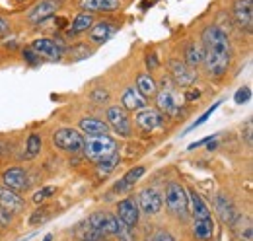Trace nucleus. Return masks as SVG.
<instances>
[{"label":"nucleus","mask_w":253,"mask_h":241,"mask_svg":"<svg viewBox=\"0 0 253 241\" xmlns=\"http://www.w3.org/2000/svg\"><path fill=\"white\" fill-rule=\"evenodd\" d=\"M189 202L193 206V234L199 241H209L214 234L212 214L195 191L189 193Z\"/></svg>","instance_id":"obj_1"},{"label":"nucleus","mask_w":253,"mask_h":241,"mask_svg":"<svg viewBox=\"0 0 253 241\" xmlns=\"http://www.w3.org/2000/svg\"><path fill=\"white\" fill-rule=\"evenodd\" d=\"M82 148H84V156L97 163L117 152V142L109 134H95V136H88L84 140Z\"/></svg>","instance_id":"obj_2"},{"label":"nucleus","mask_w":253,"mask_h":241,"mask_svg":"<svg viewBox=\"0 0 253 241\" xmlns=\"http://www.w3.org/2000/svg\"><path fill=\"white\" fill-rule=\"evenodd\" d=\"M203 43L207 53H214V55H222V57H230L232 49H230V39L226 35V31H222L216 26H209L203 31Z\"/></svg>","instance_id":"obj_3"},{"label":"nucleus","mask_w":253,"mask_h":241,"mask_svg":"<svg viewBox=\"0 0 253 241\" xmlns=\"http://www.w3.org/2000/svg\"><path fill=\"white\" fill-rule=\"evenodd\" d=\"M166 206L177 218H187V212H189V195H187V191L181 185L171 183L168 187V191H166Z\"/></svg>","instance_id":"obj_4"},{"label":"nucleus","mask_w":253,"mask_h":241,"mask_svg":"<svg viewBox=\"0 0 253 241\" xmlns=\"http://www.w3.org/2000/svg\"><path fill=\"white\" fill-rule=\"evenodd\" d=\"M53 144L61 150L78 152L84 146V136L78 130H72V128H59L53 134Z\"/></svg>","instance_id":"obj_5"},{"label":"nucleus","mask_w":253,"mask_h":241,"mask_svg":"<svg viewBox=\"0 0 253 241\" xmlns=\"http://www.w3.org/2000/svg\"><path fill=\"white\" fill-rule=\"evenodd\" d=\"M32 49L37 53V57L43 60H51V62H59L63 59V53L64 49L53 39L49 37H41V39H35L32 43Z\"/></svg>","instance_id":"obj_6"},{"label":"nucleus","mask_w":253,"mask_h":241,"mask_svg":"<svg viewBox=\"0 0 253 241\" xmlns=\"http://www.w3.org/2000/svg\"><path fill=\"white\" fill-rule=\"evenodd\" d=\"M107 122L119 136H130V132H132L130 119L126 115V109H123V107H109L107 109Z\"/></svg>","instance_id":"obj_7"},{"label":"nucleus","mask_w":253,"mask_h":241,"mask_svg":"<svg viewBox=\"0 0 253 241\" xmlns=\"http://www.w3.org/2000/svg\"><path fill=\"white\" fill-rule=\"evenodd\" d=\"M88 222L92 224V228H94L99 236H115L117 234L119 220L115 216L107 214V212H95V214L90 216Z\"/></svg>","instance_id":"obj_8"},{"label":"nucleus","mask_w":253,"mask_h":241,"mask_svg":"<svg viewBox=\"0 0 253 241\" xmlns=\"http://www.w3.org/2000/svg\"><path fill=\"white\" fill-rule=\"evenodd\" d=\"M162 204H164V199L156 189H144L136 199V206L144 214H158L162 210Z\"/></svg>","instance_id":"obj_9"},{"label":"nucleus","mask_w":253,"mask_h":241,"mask_svg":"<svg viewBox=\"0 0 253 241\" xmlns=\"http://www.w3.org/2000/svg\"><path fill=\"white\" fill-rule=\"evenodd\" d=\"M59 0H41L39 4H35L30 14H28V22L30 24H43L45 20L53 18L55 12L59 10Z\"/></svg>","instance_id":"obj_10"},{"label":"nucleus","mask_w":253,"mask_h":241,"mask_svg":"<svg viewBox=\"0 0 253 241\" xmlns=\"http://www.w3.org/2000/svg\"><path fill=\"white\" fill-rule=\"evenodd\" d=\"M136 124H138V128H142L144 132H154L156 128H162V124H164V117H162V113L160 111H154V109H140V111H136Z\"/></svg>","instance_id":"obj_11"},{"label":"nucleus","mask_w":253,"mask_h":241,"mask_svg":"<svg viewBox=\"0 0 253 241\" xmlns=\"http://www.w3.org/2000/svg\"><path fill=\"white\" fill-rule=\"evenodd\" d=\"M234 20L240 26V30L252 31L253 26V2L252 0H238L234 6Z\"/></svg>","instance_id":"obj_12"},{"label":"nucleus","mask_w":253,"mask_h":241,"mask_svg":"<svg viewBox=\"0 0 253 241\" xmlns=\"http://www.w3.org/2000/svg\"><path fill=\"white\" fill-rule=\"evenodd\" d=\"M169 70H171V78L175 80L177 86L187 88L191 84H195V80H197L195 70L191 66H187L185 62H181V60H171L169 62Z\"/></svg>","instance_id":"obj_13"},{"label":"nucleus","mask_w":253,"mask_h":241,"mask_svg":"<svg viewBox=\"0 0 253 241\" xmlns=\"http://www.w3.org/2000/svg\"><path fill=\"white\" fill-rule=\"evenodd\" d=\"M117 220L128 228H134L138 224V206L132 199H125L117 204Z\"/></svg>","instance_id":"obj_14"},{"label":"nucleus","mask_w":253,"mask_h":241,"mask_svg":"<svg viewBox=\"0 0 253 241\" xmlns=\"http://www.w3.org/2000/svg\"><path fill=\"white\" fill-rule=\"evenodd\" d=\"M203 62H205V68H207V72L211 76L220 78L228 70V66H230V57H222V55H214V53H207L205 51Z\"/></svg>","instance_id":"obj_15"},{"label":"nucleus","mask_w":253,"mask_h":241,"mask_svg":"<svg viewBox=\"0 0 253 241\" xmlns=\"http://www.w3.org/2000/svg\"><path fill=\"white\" fill-rule=\"evenodd\" d=\"M156 105H158L160 113H166L169 117L177 115V111H179L175 93L171 88H164L162 91H156Z\"/></svg>","instance_id":"obj_16"},{"label":"nucleus","mask_w":253,"mask_h":241,"mask_svg":"<svg viewBox=\"0 0 253 241\" xmlns=\"http://www.w3.org/2000/svg\"><path fill=\"white\" fill-rule=\"evenodd\" d=\"M2 179H4V185L8 189H12L16 193L28 189V185H30L28 175H26V171L22 167H10V169H6L4 175H2Z\"/></svg>","instance_id":"obj_17"},{"label":"nucleus","mask_w":253,"mask_h":241,"mask_svg":"<svg viewBox=\"0 0 253 241\" xmlns=\"http://www.w3.org/2000/svg\"><path fill=\"white\" fill-rule=\"evenodd\" d=\"M0 206L10 212H18L24 208V199L6 185H0Z\"/></svg>","instance_id":"obj_18"},{"label":"nucleus","mask_w":253,"mask_h":241,"mask_svg":"<svg viewBox=\"0 0 253 241\" xmlns=\"http://www.w3.org/2000/svg\"><path fill=\"white\" fill-rule=\"evenodd\" d=\"M90 39L97 43V45H103L105 41H109L115 33H117V26L109 24V22H99V24H94L90 28Z\"/></svg>","instance_id":"obj_19"},{"label":"nucleus","mask_w":253,"mask_h":241,"mask_svg":"<svg viewBox=\"0 0 253 241\" xmlns=\"http://www.w3.org/2000/svg\"><path fill=\"white\" fill-rule=\"evenodd\" d=\"M121 0H80L84 12H115L119 10Z\"/></svg>","instance_id":"obj_20"},{"label":"nucleus","mask_w":253,"mask_h":241,"mask_svg":"<svg viewBox=\"0 0 253 241\" xmlns=\"http://www.w3.org/2000/svg\"><path fill=\"white\" fill-rule=\"evenodd\" d=\"M121 103H123V109H128V111H140L146 107V97H142L138 90L134 88H128L125 90L123 97H121Z\"/></svg>","instance_id":"obj_21"},{"label":"nucleus","mask_w":253,"mask_h":241,"mask_svg":"<svg viewBox=\"0 0 253 241\" xmlns=\"http://www.w3.org/2000/svg\"><path fill=\"white\" fill-rule=\"evenodd\" d=\"M80 130L88 136H95V134H107L109 130V124H105L103 120L95 119V117H84V119L78 122Z\"/></svg>","instance_id":"obj_22"},{"label":"nucleus","mask_w":253,"mask_h":241,"mask_svg":"<svg viewBox=\"0 0 253 241\" xmlns=\"http://www.w3.org/2000/svg\"><path fill=\"white\" fill-rule=\"evenodd\" d=\"M144 171H146L144 167H134V169L126 171L125 175L115 183V193H125V191H128L130 187H134V185L138 183V179L144 175Z\"/></svg>","instance_id":"obj_23"},{"label":"nucleus","mask_w":253,"mask_h":241,"mask_svg":"<svg viewBox=\"0 0 253 241\" xmlns=\"http://www.w3.org/2000/svg\"><path fill=\"white\" fill-rule=\"evenodd\" d=\"M214 206H216V212H218V216H220L224 222H230V224L236 222V210H234L232 202H230L224 195H216V199H214Z\"/></svg>","instance_id":"obj_24"},{"label":"nucleus","mask_w":253,"mask_h":241,"mask_svg":"<svg viewBox=\"0 0 253 241\" xmlns=\"http://www.w3.org/2000/svg\"><path fill=\"white\" fill-rule=\"evenodd\" d=\"M136 90H138V93L142 97L148 99V97H154L156 95L158 86H156V82H154V78L150 74H138V78H136Z\"/></svg>","instance_id":"obj_25"},{"label":"nucleus","mask_w":253,"mask_h":241,"mask_svg":"<svg viewBox=\"0 0 253 241\" xmlns=\"http://www.w3.org/2000/svg\"><path fill=\"white\" fill-rule=\"evenodd\" d=\"M92 26H94V16H92V12H84V10H82V12L74 18V22H72V26H70V35L88 31Z\"/></svg>","instance_id":"obj_26"},{"label":"nucleus","mask_w":253,"mask_h":241,"mask_svg":"<svg viewBox=\"0 0 253 241\" xmlns=\"http://www.w3.org/2000/svg\"><path fill=\"white\" fill-rule=\"evenodd\" d=\"M74 236H76L78 241H99V238H101L94 228H92V224H90L88 220L80 222V224L74 228Z\"/></svg>","instance_id":"obj_27"},{"label":"nucleus","mask_w":253,"mask_h":241,"mask_svg":"<svg viewBox=\"0 0 253 241\" xmlns=\"http://www.w3.org/2000/svg\"><path fill=\"white\" fill-rule=\"evenodd\" d=\"M119 161H121L119 154H117V152H115V154H111L109 158H105V160L97 161V173H99L101 177H107V175H111V173L115 171V167L119 165Z\"/></svg>","instance_id":"obj_28"},{"label":"nucleus","mask_w":253,"mask_h":241,"mask_svg":"<svg viewBox=\"0 0 253 241\" xmlns=\"http://www.w3.org/2000/svg\"><path fill=\"white\" fill-rule=\"evenodd\" d=\"M203 57H205V51L203 47H197V45H189L187 51H185V64L195 68L199 64H203Z\"/></svg>","instance_id":"obj_29"},{"label":"nucleus","mask_w":253,"mask_h":241,"mask_svg":"<svg viewBox=\"0 0 253 241\" xmlns=\"http://www.w3.org/2000/svg\"><path fill=\"white\" fill-rule=\"evenodd\" d=\"M41 152V136L39 134H30L28 144H26V154L28 158H35Z\"/></svg>","instance_id":"obj_30"},{"label":"nucleus","mask_w":253,"mask_h":241,"mask_svg":"<svg viewBox=\"0 0 253 241\" xmlns=\"http://www.w3.org/2000/svg\"><path fill=\"white\" fill-rule=\"evenodd\" d=\"M220 103H222V101H216V103H214L212 107H209V109H207V113H203V115H201V117H199V119L195 120V122L191 124V126H189V128H187V130H185V134H187V132H191L193 128H197V126H201V124H203L205 120L209 119V117H211V115H212V113H214V111H216V109L220 107Z\"/></svg>","instance_id":"obj_31"},{"label":"nucleus","mask_w":253,"mask_h":241,"mask_svg":"<svg viewBox=\"0 0 253 241\" xmlns=\"http://www.w3.org/2000/svg\"><path fill=\"white\" fill-rule=\"evenodd\" d=\"M53 193H55V187H45V189H41V191H37V193L33 195V202H35V204H41V202H45Z\"/></svg>","instance_id":"obj_32"},{"label":"nucleus","mask_w":253,"mask_h":241,"mask_svg":"<svg viewBox=\"0 0 253 241\" xmlns=\"http://www.w3.org/2000/svg\"><path fill=\"white\" fill-rule=\"evenodd\" d=\"M119 241H132V234H130V228L125 226L123 222H119V226H117V234H115Z\"/></svg>","instance_id":"obj_33"},{"label":"nucleus","mask_w":253,"mask_h":241,"mask_svg":"<svg viewBox=\"0 0 253 241\" xmlns=\"http://www.w3.org/2000/svg\"><path fill=\"white\" fill-rule=\"evenodd\" d=\"M250 97H252V91H250V88H242V90H238V93L234 95V101H236L238 105H242V103L250 101Z\"/></svg>","instance_id":"obj_34"},{"label":"nucleus","mask_w":253,"mask_h":241,"mask_svg":"<svg viewBox=\"0 0 253 241\" xmlns=\"http://www.w3.org/2000/svg\"><path fill=\"white\" fill-rule=\"evenodd\" d=\"M24 60H26V62H30V64H33V66L41 62V59L37 57V53L33 51L32 47H28V49H24Z\"/></svg>","instance_id":"obj_35"},{"label":"nucleus","mask_w":253,"mask_h":241,"mask_svg":"<svg viewBox=\"0 0 253 241\" xmlns=\"http://www.w3.org/2000/svg\"><path fill=\"white\" fill-rule=\"evenodd\" d=\"M146 241H175V240H173V236L169 232H156V234H152Z\"/></svg>","instance_id":"obj_36"},{"label":"nucleus","mask_w":253,"mask_h":241,"mask_svg":"<svg viewBox=\"0 0 253 241\" xmlns=\"http://www.w3.org/2000/svg\"><path fill=\"white\" fill-rule=\"evenodd\" d=\"M90 97H92L94 101H97V103H103V101L109 99V93H107V90H94L90 93Z\"/></svg>","instance_id":"obj_37"},{"label":"nucleus","mask_w":253,"mask_h":241,"mask_svg":"<svg viewBox=\"0 0 253 241\" xmlns=\"http://www.w3.org/2000/svg\"><path fill=\"white\" fill-rule=\"evenodd\" d=\"M12 222V212L0 206V226H8Z\"/></svg>","instance_id":"obj_38"},{"label":"nucleus","mask_w":253,"mask_h":241,"mask_svg":"<svg viewBox=\"0 0 253 241\" xmlns=\"http://www.w3.org/2000/svg\"><path fill=\"white\" fill-rule=\"evenodd\" d=\"M45 216H47V208H41V210H37L32 216L30 224H39V222H43V220H45Z\"/></svg>","instance_id":"obj_39"},{"label":"nucleus","mask_w":253,"mask_h":241,"mask_svg":"<svg viewBox=\"0 0 253 241\" xmlns=\"http://www.w3.org/2000/svg\"><path fill=\"white\" fill-rule=\"evenodd\" d=\"M216 136H207V138H203V140H199V142H193L189 144V150H195V148H199V146H203V144H209L211 140H214Z\"/></svg>","instance_id":"obj_40"},{"label":"nucleus","mask_w":253,"mask_h":241,"mask_svg":"<svg viewBox=\"0 0 253 241\" xmlns=\"http://www.w3.org/2000/svg\"><path fill=\"white\" fill-rule=\"evenodd\" d=\"M146 66H148V70H152V68L158 66V60H156V55H154V53L146 57Z\"/></svg>","instance_id":"obj_41"},{"label":"nucleus","mask_w":253,"mask_h":241,"mask_svg":"<svg viewBox=\"0 0 253 241\" xmlns=\"http://www.w3.org/2000/svg\"><path fill=\"white\" fill-rule=\"evenodd\" d=\"M199 97H201V91L199 90H189L185 93V99H187V101H195V99H199Z\"/></svg>","instance_id":"obj_42"},{"label":"nucleus","mask_w":253,"mask_h":241,"mask_svg":"<svg viewBox=\"0 0 253 241\" xmlns=\"http://www.w3.org/2000/svg\"><path fill=\"white\" fill-rule=\"evenodd\" d=\"M8 30H10V26H8V22L0 18V35H4V33H8Z\"/></svg>","instance_id":"obj_43"},{"label":"nucleus","mask_w":253,"mask_h":241,"mask_svg":"<svg viewBox=\"0 0 253 241\" xmlns=\"http://www.w3.org/2000/svg\"><path fill=\"white\" fill-rule=\"evenodd\" d=\"M43 241H53V236H51V234H47V236L43 238Z\"/></svg>","instance_id":"obj_44"}]
</instances>
